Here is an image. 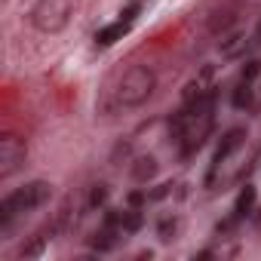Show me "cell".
<instances>
[{
  "instance_id": "obj_1",
  "label": "cell",
  "mask_w": 261,
  "mask_h": 261,
  "mask_svg": "<svg viewBox=\"0 0 261 261\" xmlns=\"http://www.w3.org/2000/svg\"><path fill=\"white\" fill-rule=\"evenodd\" d=\"M212 120H215V92H209V89L203 95H197L181 114H175L172 133L181 139L185 154H194V151L203 148V142L212 133Z\"/></svg>"
},
{
  "instance_id": "obj_2",
  "label": "cell",
  "mask_w": 261,
  "mask_h": 261,
  "mask_svg": "<svg viewBox=\"0 0 261 261\" xmlns=\"http://www.w3.org/2000/svg\"><path fill=\"white\" fill-rule=\"evenodd\" d=\"M46 200H49V185L46 181H31V185H25V188H19V191L4 197V203H0V221H4V227H7L16 215L34 212Z\"/></svg>"
},
{
  "instance_id": "obj_3",
  "label": "cell",
  "mask_w": 261,
  "mask_h": 261,
  "mask_svg": "<svg viewBox=\"0 0 261 261\" xmlns=\"http://www.w3.org/2000/svg\"><path fill=\"white\" fill-rule=\"evenodd\" d=\"M154 86H157L154 71L145 68V65H133V68L120 77L117 98H120V105H126V108H139V105H145V101L151 98Z\"/></svg>"
},
{
  "instance_id": "obj_4",
  "label": "cell",
  "mask_w": 261,
  "mask_h": 261,
  "mask_svg": "<svg viewBox=\"0 0 261 261\" xmlns=\"http://www.w3.org/2000/svg\"><path fill=\"white\" fill-rule=\"evenodd\" d=\"M71 10H74L71 0H40L31 10V22H34V28H40L46 34H56L71 22Z\"/></svg>"
},
{
  "instance_id": "obj_5",
  "label": "cell",
  "mask_w": 261,
  "mask_h": 261,
  "mask_svg": "<svg viewBox=\"0 0 261 261\" xmlns=\"http://www.w3.org/2000/svg\"><path fill=\"white\" fill-rule=\"evenodd\" d=\"M22 163H25V142L19 136H4L0 139V178H10Z\"/></svg>"
},
{
  "instance_id": "obj_6",
  "label": "cell",
  "mask_w": 261,
  "mask_h": 261,
  "mask_svg": "<svg viewBox=\"0 0 261 261\" xmlns=\"http://www.w3.org/2000/svg\"><path fill=\"white\" fill-rule=\"evenodd\" d=\"M243 139H246V133H243V129H230V133L221 139V145L215 148V157H212V166H218L221 160H227L240 145H243Z\"/></svg>"
},
{
  "instance_id": "obj_7",
  "label": "cell",
  "mask_w": 261,
  "mask_h": 261,
  "mask_svg": "<svg viewBox=\"0 0 261 261\" xmlns=\"http://www.w3.org/2000/svg\"><path fill=\"white\" fill-rule=\"evenodd\" d=\"M129 25H133V22H126V19H120V22H114V25L101 28V31L95 34V43H98V46H111V43L123 40V34L129 31Z\"/></svg>"
},
{
  "instance_id": "obj_8",
  "label": "cell",
  "mask_w": 261,
  "mask_h": 261,
  "mask_svg": "<svg viewBox=\"0 0 261 261\" xmlns=\"http://www.w3.org/2000/svg\"><path fill=\"white\" fill-rule=\"evenodd\" d=\"M243 49H246V34H243V31H233L227 40H221V56H227V59L240 56Z\"/></svg>"
},
{
  "instance_id": "obj_9",
  "label": "cell",
  "mask_w": 261,
  "mask_h": 261,
  "mask_svg": "<svg viewBox=\"0 0 261 261\" xmlns=\"http://www.w3.org/2000/svg\"><path fill=\"white\" fill-rule=\"evenodd\" d=\"M154 172H157V160L154 157H139L136 166H133V178L136 181H148V178H154Z\"/></svg>"
},
{
  "instance_id": "obj_10",
  "label": "cell",
  "mask_w": 261,
  "mask_h": 261,
  "mask_svg": "<svg viewBox=\"0 0 261 261\" xmlns=\"http://www.w3.org/2000/svg\"><path fill=\"white\" fill-rule=\"evenodd\" d=\"M252 206H255V188H252V185H246V188L240 191V197H237L233 215H237V218H243V215H249V212H252Z\"/></svg>"
},
{
  "instance_id": "obj_11",
  "label": "cell",
  "mask_w": 261,
  "mask_h": 261,
  "mask_svg": "<svg viewBox=\"0 0 261 261\" xmlns=\"http://www.w3.org/2000/svg\"><path fill=\"white\" fill-rule=\"evenodd\" d=\"M92 249H98V252H108V249H114V227H101L95 237H92Z\"/></svg>"
},
{
  "instance_id": "obj_12",
  "label": "cell",
  "mask_w": 261,
  "mask_h": 261,
  "mask_svg": "<svg viewBox=\"0 0 261 261\" xmlns=\"http://www.w3.org/2000/svg\"><path fill=\"white\" fill-rule=\"evenodd\" d=\"M249 105H252V86H249V80H243L233 89V108H249Z\"/></svg>"
},
{
  "instance_id": "obj_13",
  "label": "cell",
  "mask_w": 261,
  "mask_h": 261,
  "mask_svg": "<svg viewBox=\"0 0 261 261\" xmlns=\"http://www.w3.org/2000/svg\"><path fill=\"white\" fill-rule=\"evenodd\" d=\"M120 227L129 230V233L139 230V227H142V215H139V212H123V224H120Z\"/></svg>"
},
{
  "instance_id": "obj_14",
  "label": "cell",
  "mask_w": 261,
  "mask_h": 261,
  "mask_svg": "<svg viewBox=\"0 0 261 261\" xmlns=\"http://www.w3.org/2000/svg\"><path fill=\"white\" fill-rule=\"evenodd\" d=\"M43 243H46V237H34V240L22 249V258H34V255H40V252H43Z\"/></svg>"
},
{
  "instance_id": "obj_15",
  "label": "cell",
  "mask_w": 261,
  "mask_h": 261,
  "mask_svg": "<svg viewBox=\"0 0 261 261\" xmlns=\"http://www.w3.org/2000/svg\"><path fill=\"white\" fill-rule=\"evenodd\" d=\"M105 200H108V188H105V185H95V188H92V194H89V206L95 209V206H101Z\"/></svg>"
},
{
  "instance_id": "obj_16",
  "label": "cell",
  "mask_w": 261,
  "mask_h": 261,
  "mask_svg": "<svg viewBox=\"0 0 261 261\" xmlns=\"http://www.w3.org/2000/svg\"><path fill=\"white\" fill-rule=\"evenodd\" d=\"M258 74H261V62H246V65H243V80L252 83Z\"/></svg>"
},
{
  "instance_id": "obj_17",
  "label": "cell",
  "mask_w": 261,
  "mask_h": 261,
  "mask_svg": "<svg viewBox=\"0 0 261 261\" xmlns=\"http://www.w3.org/2000/svg\"><path fill=\"white\" fill-rule=\"evenodd\" d=\"M172 233H175V221L163 218V221H160V240H172Z\"/></svg>"
},
{
  "instance_id": "obj_18",
  "label": "cell",
  "mask_w": 261,
  "mask_h": 261,
  "mask_svg": "<svg viewBox=\"0 0 261 261\" xmlns=\"http://www.w3.org/2000/svg\"><path fill=\"white\" fill-rule=\"evenodd\" d=\"M145 200H148V197H145L142 191H133V194H129V206H133V209H139V206H142Z\"/></svg>"
},
{
  "instance_id": "obj_19",
  "label": "cell",
  "mask_w": 261,
  "mask_h": 261,
  "mask_svg": "<svg viewBox=\"0 0 261 261\" xmlns=\"http://www.w3.org/2000/svg\"><path fill=\"white\" fill-rule=\"evenodd\" d=\"M169 188H172V185H160L157 191H151V194H148V200H163V197L169 194Z\"/></svg>"
},
{
  "instance_id": "obj_20",
  "label": "cell",
  "mask_w": 261,
  "mask_h": 261,
  "mask_svg": "<svg viewBox=\"0 0 261 261\" xmlns=\"http://www.w3.org/2000/svg\"><path fill=\"white\" fill-rule=\"evenodd\" d=\"M258 37H261V25H258Z\"/></svg>"
}]
</instances>
